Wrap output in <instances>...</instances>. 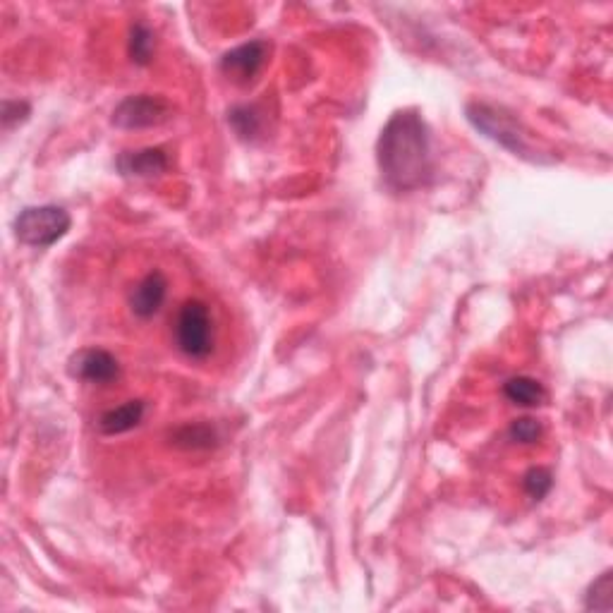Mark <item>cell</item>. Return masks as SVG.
<instances>
[{"mask_svg":"<svg viewBox=\"0 0 613 613\" xmlns=\"http://www.w3.org/2000/svg\"><path fill=\"white\" fill-rule=\"evenodd\" d=\"M523 487L525 494L530 496L532 501H542L551 491V487H554V477H551V472L544 470V467H532L523 479Z\"/></svg>","mask_w":613,"mask_h":613,"instance_id":"obj_16","label":"cell"},{"mask_svg":"<svg viewBox=\"0 0 613 613\" xmlns=\"http://www.w3.org/2000/svg\"><path fill=\"white\" fill-rule=\"evenodd\" d=\"M168 295V281L161 271H151L135 285L130 295V309L139 319H151L163 307Z\"/></svg>","mask_w":613,"mask_h":613,"instance_id":"obj_8","label":"cell"},{"mask_svg":"<svg viewBox=\"0 0 613 613\" xmlns=\"http://www.w3.org/2000/svg\"><path fill=\"white\" fill-rule=\"evenodd\" d=\"M611 594H613V578L611 570H606L604 575H599V578L592 582L590 590H587L585 606L590 611H609L613 606Z\"/></svg>","mask_w":613,"mask_h":613,"instance_id":"obj_15","label":"cell"},{"mask_svg":"<svg viewBox=\"0 0 613 613\" xmlns=\"http://www.w3.org/2000/svg\"><path fill=\"white\" fill-rule=\"evenodd\" d=\"M175 343L182 355L204 360L214 352V319L202 300H187L175 319Z\"/></svg>","mask_w":613,"mask_h":613,"instance_id":"obj_4","label":"cell"},{"mask_svg":"<svg viewBox=\"0 0 613 613\" xmlns=\"http://www.w3.org/2000/svg\"><path fill=\"white\" fill-rule=\"evenodd\" d=\"M542 434H544L542 424L532 420V417H523V420H515L511 424V439L518 443H534L542 439Z\"/></svg>","mask_w":613,"mask_h":613,"instance_id":"obj_17","label":"cell"},{"mask_svg":"<svg viewBox=\"0 0 613 613\" xmlns=\"http://www.w3.org/2000/svg\"><path fill=\"white\" fill-rule=\"evenodd\" d=\"M29 111H32V108H29V103L5 101L3 103V123H5V127L10 130V127L24 123V120L29 118Z\"/></svg>","mask_w":613,"mask_h":613,"instance_id":"obj_18","label":"cell"},{"mask_svg":"<svg viewBox=\"0 0 613 613\" xmlns=\"http://www.w3.org/2000/svg\"><path fill=\"white\" fill-rule=\"evenodd\" d=\"M171 113V106L161 96H127L113 111V125L120 127V130H149V127H159L166 123Z\"/></svg>","mask_w":613,"mask_h":613,"instance_id":"obj_5","label":"cell"},{"mask_svg":"<svg viewBox=\"0 0 613 613\" xmlns=\"http://www.w3.org/2000/svg\"><path fill=\"white\" fill-rule=\"evenodd\" d=\"M144 412H147V405H144V400H127L125 405H118V408L106 410L99 417L101 434L118 436V434L132 432V429L142 424Z\"/></svg>","mask_w":613,"mask_h":613,"instance_id":"obj_10","label":"cell"},{"mask_svg":"<svg viewBox=\"0 0 613 613\" xmlns=\"http://www.w3.org/2000/svg\"><path fill=\"white\" fill-rule=\"evenodd\" d=\"M465 113H467V120L475 125V130L482 132L484 137H489L491 142L501 144L503 149L513 151V154L520 156V159H527L534 163L544 161L542 156L534 151L532 144L527 142L523 125H520L511 113L503 111V108L491 106V103L472 101V103H467Z\"/></svg>","mask_w":613,"mask_h":613,"instance_id":"obj_2","label":"cell"},{"mask_svg":"<svg viewBox=\"0 0 613 613\" xmlns=\"http://www.w3.org/2000/svg\"><path fill=\"white\" fill-rule=\"evenodd\" d=\"M228 120L242 139H254L259 132H262V118H259L257 108H252V106L233 108L228 115Z\"/></svg>","mask_w":613,"mask_h":613,"instance_id":"obj_14","label":"cell"},{"mask_svg":"<svg viewBox=\"0 0 613 613\" xmlns=\"http://www.w3.org/2000/svg\"><path fill=\"white\" fill-rule=\"evenodd\" d=\"M503 396L520 408H539L546 403V388L530 376H513L503 384Z\"/></svg>","mask_w":613,"mask_h":613,"instance_id":"obj_11","label":"cell"},{"mask_svg":"<svg viewBox=\"0 0 613 613\" xmlns=\"http://www.w3.org/2000/svg\"><path fill=\"white\" fill-rule=\"evenodd\" d=\"M70 374L89 384H111L120 376V364L108 350L89 348L70 357Z\"/></svg>","mask_w":613,"mask_h":613,"instance_id":"obj_6","label":"cell"},{"mask_svg":"<svg viewBox=\"0 0 613 613\" xmlns=\"http://www.w3.org/2000/svg\"><path fill=\"white\" fill-rule=\"evenodd\" d=\"M151 56H154V32L139 22L130 29V58L137 65H149Z\"/></svg>","mask_w":613,"mask_h":613,"instance_id":"obj_13","label":"cell"},{"mask_svg":"<svg viewBox=\"0 0 613 613\" xmlns=\"http://www.w3.org/2000/svg\"><path fill=\"white\" fill-rule=\"evenodd\" d=\"M381 178L393 192L420 190L432 180V135L415 108L391 115L376 144Z\"/></svg>","mask_w":613,"mask_h":613,"instance_id":"obj_1","label":"cell"},{"mask_svg":"<svg viewBox=\"0 0 613 613\" xmlns=\"http://www.w3.org/2000/svg\"><path fill=\"white\" fill-rule=\"evenodd\" d=\"M173 443L187 451H199V448H211L216 443V432L209 424H185L173 436Z\"/></svg>","mask_w":613,"mask_h":613,"instance_id":"obj_12","label":"cell"},{"mask_svg":"<svg viewBox=\"0 0 613 613\" xmlns=\"http://www.w3.org/2000/svg\"><path fill=\"white\" fill-rule=\"evenodd\" d=\"M118 171L130 178H154L168 171V154L161 147L123 151L115 161Z\"/></svg>","mask_w":613,"mask_h":613,"instance_id":"obj_9","label":"cell"},{"mask_svg":"<svg viewBox=\"0 0 613 613\" xmlns=\"http://www.w3.org/2000/svg\"><path fill=\"white\" fill-rule=\"evenodd\" d=\"M266 56H269V44H266V41H250V44H242L233 48V51H228L226 56L221 58V70L223 75H228L233 82L247 84L264 68Z\"/></svg>","mask_w":613,"mask_h":613,"instance_id":"obj_7","label":"cell"},{"mask_svg":"<svg viewBox=\"0 0 613 613\" xmlns=\"http://www.w3.org/2000/svg\"><path fill=\"white\" fill-rule=\"evenodd\" d=\"M70 226L72 218L63 206H27L15 218V235L22 245L46 250V247H53L58 240H63Z\"/></svg>","mask_w":613,"mask_h":613,"instance_id":"obj_3","label":"cell"}]
</instances>
